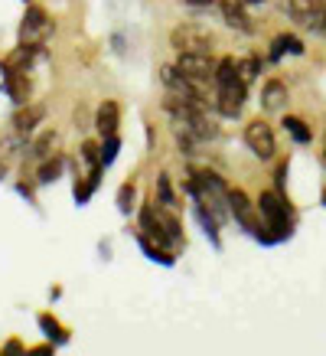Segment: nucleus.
I'll return each mask as SVG.
<instances>
[{"instance_id": "f257e3e1", "label": "nucleus", "mask_w": 326, "mask_h": 356, "mask_svg": "<svg viewBox=\"0 0 326 356\" xmlns=\"http://www.w3.org/2000/svg\"><path fill=\"white\" fill-rule=\"evenodd\" d=\"M258 209H261V232L255 238H261L264 245H271V242H281V238L291 236L293 216H291V206H287L284 193L264 190L258 200Z\"/></svg>"}, {"instance_id": "f03ea898", "label": "nucleus", "mask_w": 326, "mask_h": 356, "mask_svg": "<svg viewBox=\"0 0 326 356\" xmlns=\"http://www.w3.org/2000/svg\"><path fill=\"white\" fill-rule=\"evenodd\" d=\"M170 43L180 49V53H209L212 49V33L203 30L199 23H183L170 33Z\"/></svg>"}, {"instance_id": "7ed1b4c3", "label": "nucleus", "mask_w": 326, "mask_h": 356, "mask_svg": "<svg viewBox=\"0 0 326 356\" xmlns=\"http://www.w3.org/2000/svg\"><path fill=\"white\" fill-rule=\"evenodd\" d=\"M245 95H248V82L241 79H232V82H222L216 92V108L225 115V118H235L245 105Z\"/></svg>"}, {"instance_id": "20e7f679", "label": "nucleus", "mask_w": 326, "mask_h": 356, "mask_svg": "<svg viewBox=\"0 0 326 356\" xmlns=\"http://www.w3.org/2000/svg\"><path fill=\"white\" fill-rule=\"evenodd\" d=\"M176 69L183 76L196 79V82H216V63H212L209 53H180Z\"/></svg>"}, {"instance_id": "39448f33", "label": "nucleus", "mask_w": 326, "mask_h": 356, "mask_svg": "<svg viewBox=\"0 0 326 356\" xmlns=\"http://www.w3.org/2000/svg\"><path fill=\"white\" fill-rule=\"evenodd\" d=\"M245 144H248L251 151L258 154L261 161H271L274 151H277V144H274V131L268 121H251L248 128H245Z\"/></svg>"}, {"instance_id": "423d86ee", "label": "nucleus", "mask_w": 326, "mask_h": 356, "mask_svg": "<svg viewBox=\"0 0 326 356\" xmlns=\"http://www.w3.org/2000/svg\"><path fill=\"white\" fill-rule=\"evenodd\" d=\"M46 36H49V17H46L43 7H30L20 23V43L43 46Z\"/></svg>"}, {"instance_id": "0eeeda50", "label": "nucleus", "mask_w": 326, "mask_h": 356, "mask_svg": "<svg viewBox=\"0 0 326 356\" xmlns=\"http://www.w3.org/2000/svg\"><path fill=\"white\" fill-rule=\"evenodd\" d=\"M228 213L239 219L251 236H258L261 232V222L255 219V206H251V200L245 196V190H228Z\"/></svg>"}, {"instance_id": "6e6552de", "label": "nucleus", "mask_w": 326, "mask_h": 356, "mask_svg": "<svg viewBox=\"0 0 326 356\" xmlns=\"http://www.w3.org/2000/svg\"><path fill=\"white\" fill-rule=\"evenodd\" d=\"M118 124H121V108L114 102H101L95 111V128L101 131V138H111L118 134Z\"/></svg>"}, {"instance_id": "1a4fd4ad", "label": "nucleus", "mask_w": 326, "mask_h": 356, "mask_svg": "<svg viewBox=\"0 0 326 356\" xmlns=\"http://www.w3.org/2000/svg\"><path fill=\"white\" fill-rule=\"evenodd\" d=\"M36 49H40V46L20 43L7 59H3V63H0V69H3V72H26L30 63H33V56H36Z\"/></svg>"}, {"instance_id": "9d476101", "label": "nucleus", "mask_w": 326, "mask_h": 356, "mask_svg": "<svg viewBox=\"0 0 326 356\" xmlns=\"http://www.w3.org/2000/svg\"><path fill=\"white\" fill-rule=\"evenodd\" d=\"M43 118H46V105H23V108L13 115V128L20 131V134H30Z\"/></svg>"}, {"instance_id": "9b49d317", "label": "nucleus", "mask_w": 326, "mask_h": 356, "mask_svg": "<svg viewBox=\"0 0 326 356\" xmlns=\"http://www.w3.org/2000/svg\"><path fill=\"white\" fill-rule=\"evenodd\" d=\"M3 92L17 105H26V98H30V79H26V72H7L3 76Z\"/></svg>"}, {"instance_id": "f8f14e48", "label": "nucleus", "mask_w": 326, "mask_h": 356, "mask_svg": "<svg viewBox=\"0 0 326 356\" xmlns=\"http://www.w3.org/2000/svg\"><path fill=\"white\" fill-rule=\"evenodd\" d=\"M222 20L241 33H251V17L241 10V0H222Z\"/></svg>"}, {"instance_id": "ddd939ff", "label": "nucleus", "mask_w": 326, "mask_h": 356, "mask_svg": "<svg viewBox=\"0 0 326 356\" xmlns=\"http://www.w3.org/2000/svg\"><path fill=\"white\" fill-rule=\"evenodd\" d=\"M284 102H287V86L277 82V79L264 82V88H261V105L268 111H277V108H284Z\"/></svg>"}, {"instance_id": "4468645a", "label": "nucleus", "mask_w": 326, "mask_h": 356, "mask_svg": "<svg viewBox=\"0 0 326 356\" xmlns=\"http://www.w3.org/2000/svg\"><path fill=\"white\" fill-rule=\"evenodd\" d=\"M137 242H141V248L151 255L153 261H163V265H173V248H166L163 242H157V238H151L147 232H141L137 236Z\"/></svg>"}, {"instance_id": "2eb2a0df", "label": "nucleus", "mask_w": 326, "mask_h": 356, "mask_svg": "<svg viewBox=\"0 0 326 356\" xmlns=\"http://www.w3.org/2000/svg\"><path fill=\"white\" fill-rule=\"evenodd\" d=\"M98 180H101V167H92V170L85 173V180H82V184H76V200H78V203H88V196L95 193Z\"/></svg>"}, {"instance_id": "dca6fc26", "label": "nucleus", "mask_w": 326, "mask_h": 356, "mask_svg": "<svg viewBox=\"0 0 326 356\" xmlns=\"http://www.w3.org/2000/svg\"><path fill=\"white\" fill-rule=\"evenodd\" d=\"M284 53H304V43L297 36H277L271 46V59H281Z\"/></svg>"}, {"instance_id": "f3484780", "label": "nucleus", "mask_w": 326, "mask_h": 356, "mask_svg": "<svg viewBox=\"0 0 326 356\" xmlns=\"http://www.w3.org/2000/svg\"><path fill=\"white\" fill-rule=\"evenodd\" d=\"M55 144H59V134L55 131H43L40 138L33 140V157H49Z\"/></svg>"}, {"instance_id": "a211bd4d", "label": "nucleus", "mask_w": 326, "mask_h": 356, "mask_svg": "<svg viewBox=\"0 0 326 356\" xmlns=\"http://www.w3.org/2000/svg\"><path fill=\"white\" fill-rule=\"evenodd\" d=\"M232 79H241L239 76V63H235L232 56H225L222 63H216V86H222V82H232Z\"/></svg>"}, {"instance_id": "6ab92c4d", "label": "nucleus", "mask_w": 326, "mask_h": 356, "mask_svg": "<svg viewBox=\"0 0 326 356\" xmlns=\"http://www.w3.org/2000/svg\"><path fill=\"white\" fill-rule=\"evenodd\" d=\"M59 173H62V157H49V161L40 167V184H55L59 180Z\"/></svg>"}, {"instance_id": "aec40b11", "label": "nucleus", "mask_w": 326, "mask_h": 356, "mask_svg": "<svg viewBox=\"0 0 326 356\" xmlns=\"http://www.w3.org/2000/svg\"><path fill=\"white\" fill-rule=\"evenodd\" d=\"M40 327H43L46 337H49V340H55V343H62V340H65V330L59 327V321H55L53 314H40Z\"/></svg>"}, {"instance_id": "412c9836", "label": "nucleus", "mask_w": 326, "mask_h": 356, "mask_svg": "<svg viewBox=\"0 0 326 356\" xmlns=\"http://www.w3.org/2000/svg\"><path fill=\"white\" fill-rule=\"evenodd\" d=\"M284 131H291V138L297 144H307L310 140V128H307L300 118H284Z\"/></svg>"}, {"instance_id": "4be33fe9", "label": "nucleus", "mask_w": 326, "mask_h": 356, "mask_svg": "<svg viewBox=\"0 0 326 356\" xmlns=\"http://www.w3.org/2000/svg\"><path fill=\"white\" fill-rule=\"evenodd\" d=\"M118 147H121V138H118V134L105 138V144H101V167L114 163V157H118Z\"/></svg>"}, {"instance_id": "5701e85b", "label": "nucleus", "mask_w": 326, "mask_h": 356, "mask_svg": "<svg viewBox=\"0 0 326 356\" xmlns=\"http://www.w3.org/2000/svg\"><path fill=\"white\" fill-rule=\"evenodd\" d=\"M261 72V59L258 56H248V59H241L239 63V76H241V82H251V79Z\"/></svg>"}, {"instance_id": "b1692460", "label": "nucleus", "mask_w": 326, "mask_h": 356, "mask_svg": "<svg viewBox=\"0 0 326 356\" xmlns=\"http://www.w3.org/2000/svg\"><path fill=\"white\" fill-rule=\"evenodd\" d=\"M134 196H137V193H134V186H130V184H124L118 190V209H121V213H130V209H134Z\"/></svg>"}, {"instance_id": "393cba45", "label": "nucleus", "mask_w": 326, "mask_h": 356, "mask_svg": "<svg viewBox=\"0 0 326 356\" xmlns=\"http://www.w3.org/2000/svg\"><path fill=\"white\" fill-rule=\"evenodd\" d=\"M157 193H160V203L170 209V206H176V196L173 190H170V180L166 177H157Z\"/></svg>"}, {"instance_id": "a878e982", "label": "nucleus", "mask_w": 326, "mask_h": 356, "mask_svg": "<svg viewBox=\"0 0 326 356\" xmlns=\"http://www.w3.org/2000/svg\"><path fill=\"white\" fill-rule=\"evenodd\" d=\"M82 157H85L92 167H101V147H98L95 140H85V144H82Z\"/></svg>"}, {"instance_id": "bb28decb", "label": "nucleus", "mask_w": 326, "mask_h": 356, "mask_svg": "<svg viewBox=\"0 0 326 356\" xmlns=\"http://www.w3.org/2000/svg\"><path fill=\"white\" fill-rule=\"evenodd\" d=\"M76 124H78V128H88V115H85V108H76Z\"/></svg>"}, {"instance_id": "cd10ccee", "label": "nucleus", "mask_w": 326, "mask_h": 356, "mask_svg": "<svg viewBox=\"0 0 326 356\" xmlns=\"http://www.w3.org/2000/svg\"><path fill=\"white\" fill-rule=\"evenodd\" d=\"M3 353H13V356H17V353H23V346L17 343V340H10V343H7V350H3Z\"/></svg>"}, {"instance_id": "c85d7f7f", "label": "nucleus", "mask_w": 326, "mask_h": 356, "mask_svg": "<svg viewBox=\"0 0 326 356\" xmlns=\"http://www.w3.org/2000/svg\"><path fill=\"white\" fill-rule=\"evenodd\" d=\"M183 3H189V7H209V3H216V0H183Z\"/></svg>"}, {"instance_id": "c756f323", "label": "nucleus", "mask_w": 326, "mask_h": 356, "mask_svg": "<svg viewBox=\"0 0 326 356\" xmlns=\"http://www.w3.org/2000/svg\"><path fill=\"white\" fill-rule=\"evenodd\" d=\"M245 3H261V0H245Z\"/></svg>"}, {"instance_id": "7c9ffc66", "label": "nucleus", "mask_w": 326, "mask_h": 356, "mask_svg": "<svg viewBox=\"0 0 326 356\" xmlns=\"http://www.w3.org/2000/svg\"><path fill=\"white\" fill-rule=\"evenodd\" d=\"M0 173H3V161H0Z\"/></svg>"}, {"instance_id": "2f4dec72", "label": "nucleus", "mask_w": 326, "mask_h": 356, "mask_svg": "<svg viewBox=\"0 0 326 356\" xmlns=\"http://www.w3.org/2000/svg\"><path fill=\"white\" fill-rule=\"evenodd\" d=\"M323 203H326V190H323Z\"/></svg>"}]
</instances>
